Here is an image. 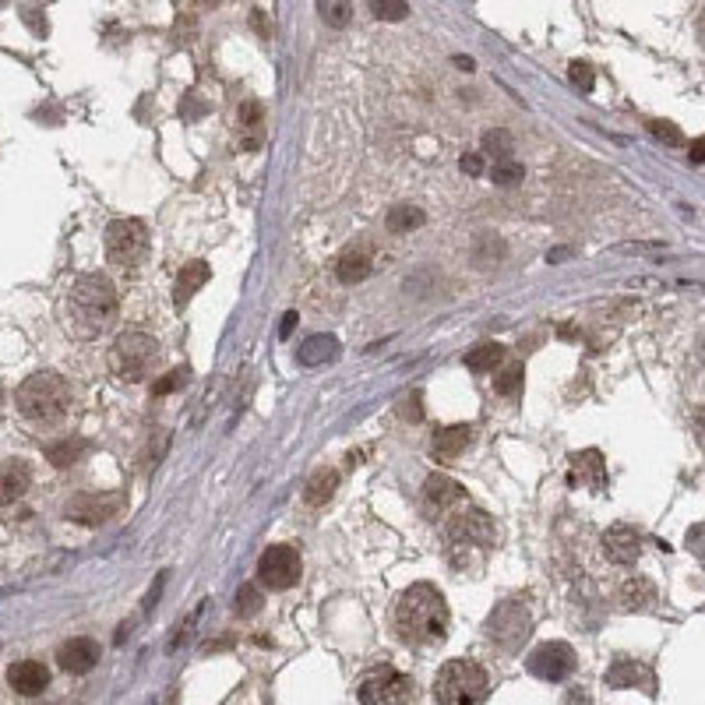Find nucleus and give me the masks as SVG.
<instances>
[{
	"label": "nucleus",
	"mask_w": 705,
	"mask_h": 705,
	"mask_svg": "<svg viewBox=\"0 0 705 705\" xmlns=\"http://www.w3.org/2000/svg\"><path fill=\"white\" fill-rule=\"evenodd\" d=\"M448 603L431 582H416L406 593L399 596V607H395V628H399L402 642L406 646H434V642H445L448 635Z\"/></svg>",
	"instance_id": "f257e3e1"
},
{
	"label": "nucleus",
	"mask_w": 705,
	"mask_h": 705,
	"mask_svg": "<svg viewBox=\"0 0 705 705\" xmlns=\"http://www.w3.org/2000/svg\"><path fill=\"white\" fill-rule=\"evenodd\" d=\"M117 311V290L103 272L78 275L75 286L67 290V328L78 339H99L117 321Z\"/></svg>",
	"instance_id": "f03ea898"
},
{
	"label": "nucleus",
	"mask_w": 705,
	"mask_h": 705,
	"mask_svg": "<svg viewBox=\"0 0 705 705\" xmlns=\"http://www.w3.org/2000/svg\"><path fill=\"white\" fill-rule=\"evenodd\" d=\"M71 409V385L57 371H39L18 385V413L32 423H57Z\"/></svg>",
	"instance_id": "7ed1b4c3"
},
{
	"label": "nucleus",
	"mask_w": 705,
	"mask_h": 705,
	"mask_svg": "<svg viewBox=\"0 0 705 705\" xmlns=\"http://www.w3.org/2000/svg\"><path fill=\"white\" fill-rule=\"evenodd\" d=\"M490 691V677L473 660H448L434 677L438 705H480Z\"/></svg>",
	"instance_id": "20e7f679"
},
{
	"label": "nucleus",
	"mask_w": 705,
	"mask_h": 705,
	"mask_svg": "<svg viewBox=\"0 0 705 705\" xmlns=\"http://www.w3.org/2000/svg\"><path fill=\"white\" fill-rule=\"evenodd\" d=\"M159 342L145 332H124L110 349V371L120 381H145L156 371Z\"/></svg>",
	"instance_id": "39448f33"
},
{
	"label": "nucleus",
	"mask_w": 705,
	"mask_h": 705,
	"mask_svg": "<svg viewBox=\"0 0 705 705\" xmlns=\"http://www.w3.org/2000/svg\"><path fill=\"white\" fill-rule=\"evenodd\" d=\"M357 695L360 705H416V681L395 667H374Z\"/></svg>",
	"instance_id": "423d86ee"
},
{
	"label": "nucleus",
	"mask_w": 705,
	"mask_h": 705,
	"mask_svg": "<svg viewBox=\"0 0 705 705\" xmlns=\"http://www.w3.org/2000/svg\"><path fill=\"white\" fill-rule=\"evenodd\" d=\"M149 254V230L141 219H117L106 226V258L120 268H134Z\"/></svg>",
	"instance_id": "0eeeda50"
},
{
	"label": "nucleus",
	"mask_w": 705,
	"mask_h": 705,
	"mask_svg": "<svg viewBox=\"0 0 705 705\" xmlns=\"http://www.w3.org/2000/svg\"><path fill=\"white\" fill-rule=\"evenodd\" d=\"M300 575H304V561H300V554L293 547H282L279 543V547H268L265 554H261V561H258L261 586L282 593V589L297 586Z\"/></svg>",
	"instance_id": "6e6552de"
},
{
	"label": "nucleus",
	"mask_w": 705,
	"mask_h": 705,
	"mask_svg": "<svg viewBox=\"0 0 705 705\" xmlns=\"http://www.w3.org/2000/svg\"><path fill=\"white\" fill-rule=\"evenodd\" d=\"M575 663H579V656H575V649L568 642H543V646H536L529 653L526 667L543 681H564L575 670Z\"/></svg>",
	"instance_id": "1a4fd4ad"
},
{
	"label": "nucleus",
	"mask_w": 705,
	"mask_h": 705,
	"mask_svg": "<svg viewBox=\"0 0 705 705\" xmlns=\"http://www.w3.org/2000/svg\"><path fill=\"white\" fill-rule=\"evenodd\" d=\"M529 610L526 607H519V603H505V607H498L494 614H490V624H487V631H490V639L498 642V646H505V649H519V642H522V635L529 631Z\"/></svg>",
	"instance_id": "9d476101"
},
{
	"label": "nucleus",
	"mask_w": 705,
	"mask_h": 705,
	"mask_svg": "<svg viewBox=\"0 0 705 705\" xmlns=\"http://www.w3.org/2000/svg\"><path fill=\"white\" fill-rule=\"evenodd\" d=\"M120 505H124L120 494H78V498L67 501L64 515L71 522H82V526H99V522L113 519Z\"/></svg>",
	"instance_id": "9b49d317"
},
{
	"label": "nucleus",
	"mask_w": 705,
	"mask_h": 705,
	"mask_svg": "<svg viewBox=\"0 0 705 705\" xmlns=\"http://www.w3.org/2000/svg\"><path fill=\"white\" fill-rule=\"evenodd\" d=\"M448 536L459 543V550L490 547L494 543V522L483 512H459L455 519H448Z\"/></svg>",
	"instance_id": "f8f14e48"
},
{
	"label": "nucleus",
	"mask_w": 705,
	"mask_h": 705,
	"mask_svg": "<svg viewBox=\"0 0 705 705\" xmlns=\"http://www.w3.org/2000/svg\"><path fill=\"white\" fill-rule=\"evenodd\" d=\"M99 656H103V649H99L96 639H67L64 646L57 649V663L60 670H67V674H89L92 667L99 663Z\"/></svg>",
	"instance_id": "ddd939ff"
},
{
	"label": "nucleus",
	"mask_w": 705,
	"mask_h": 705,
	"mask_svg": "<svg viewBox=\"0 0 705 705\" xmlns=\"http://www.w3.org/2000/svg\"><path fill=\"white\" fill-rule=\"evenodd\" d=\"M603 554L614 564H631L642 554V533L631 526H614L603 533Z\"/></svg>",
	"instance_id": "4468645a"
},
{
	"label": "nucleus",
	"mask_w": 705,
	"mask_h": 705,
	"mask_svg": "<svg viewBox=\"0 0 705 705\" xmlns=\"http://www.w3.org/2000/svg\"><path fill=\"white\" fill-rule=\"evenodd\" d=\"M8 684L25 698H36L50 688V670L43 667L39 660H22V663H11L8 670Z\"/></svg>",
	"instance_id": "2eb2a0df"
},
{
	"label": "nucleus",
	"mask_w": 705,
	"mask_h": 705,
	"mask_svg": "<svg viewBox=\"0 0 705 705\" xmlns=\"http://www.w3.org/2000/svg\"><path fill=\"white\" fill-rule=\"evenodd\" d=\"M29 483H32L29 462H22V459L0 462V508H4V505H15V501L22 498L25 490H29Z\"/></svg>",
	"instance_id": "dca6fc26"
},
{
	"label": "nucleus",
	"mask_w": 705,
	"mask_h": 705,
	"mask_svg": "<svg viewBox=\"0 0 705 705\" xmlns=\"http://www.w3.org/2000/svg\"><path fill=\"white\" fill-rule=\"evenodd\" d=\"M476 431L469 427V423H452V427H441L438 434H434L431 441V452L434 459H459L462 452H466L469 445H473Z\"/></svg>",
	"instance_id": "f3484780"
},
{
	"label": "nucleus",
	"mask_w": 705,
	"mask_h": 705,
	"mask_svg": "<svg viewBox=\"0 0 705 705\" xmlns=\"http://www.w3.org/2000/svg\"><path fill=\"white\" fill-rule=\"evenodd\" d=\"M240 138H244L247 152L261 149V141H265V106L258 99H247L240 106Z\"/></svg>",
	"instance_id": "a211bd4d"
},
{
	"label": "nucleus",
	"mask_w": 705,
	"mask_h": 705,
	"mask_svg": "<svg viewBox=\"0 0 705 705\" xmlns=\"http://www.w3.org/2000/svg\"><path fill=\"white\" fill-rule=\"evenodd\" d=\"M367 275H371V254H367V247H349V251L339 254V261H335V279L353 286V282H364Z\"/></svg>",
	"instance_id": "6ab92c4d"
},
{
	"label": "nucleus",
	"mask_w": 705,
	"mask_h": 705,
	"mask_svg": "<svg viewBox=\"0 0 705 705\" xmlns=\"http://www.w3.org/2000/svg\"><path fill=\"white\" fill-rule=\"evenodd\" d=\"M208 275H212V268H208L205 261H187V265L180 268L177 286H173V300H177V307H184L187 300H191L194 293H198L201 286H205Z\"/></svg>",
	"instance_id": "aec40b11"
},
{
	"label": "nucleus",
	"mask_w": 705,
	"mask_h": 705,
	"mask_svg": "<svg viewBox=\"0 0 705 705\" xmlns=\"http://www.w3.org/2000/svg\"><path fill=\"white\" fill-rule=\"evenodd\" d=\"M300 364L304 367H321L328 360L339 357V339L335 335H311V339L300 342Z\"/></svg>",
	"instance_id": "412c9836"
},
{
	"label": "nucleus",
	"mask_w": 705,
	"mask_h": 705,
	"mask_svg": "<svg viewBox=\"0 0 705 705\" xmlns=\"http://www.w3.org/2000/svg\"><path fill=\"white\" fill-rule=\"evenodd\" d=\"M423 494H427V501L431 505H438V508H448V505H455V501H462V483H455L452 476H445V473H434V476H427V483H423Z\"/></svg>",
	"instance_id": "4be33fe9"
},
{
	"label": "nucleus",
	"mask_w": 705,
	"mask_h": 705,
	"mask_svg": "<svg viewBox=\"0 0 705 705\" xmlns=\"http://www.w3.org/2000/svg\"><path fill=\"white\" fill-rule=\"evenodd\" d=\"M501 364H505V346H498V342H480V346L466 353V367L473 374L498 371Z\"/></svg>",
	"instance_id": "5701e85b"
},
{
	"label": "nucleus",
	"mask_w": 705,
	"mask_h": 705,
	"mask_svg": "<svg viewBox=\"0 0 705 705\" xmlns=\"http://www.w3.org/2000/svg\"><path fill=\"white\" fill-rule=\"evenodd\" d=\"M339 487V476H335V469H318V473L307 480V487H304V501L307 505H325L328 498H332V490Z\"/></svg>",
	"instance_id": "b1692460"
},
{
	"label": "nucleus",
	"mask_w": 705,
	"mask_h": 705,
	"mask_svg": "<svg viewBox=\"0 0 705 705\" xmlns=\"http://www.w3.org/2000/svg\"><path fill=\"white\" fill-rule=\"evenodd\" d=\"M82 452H85V441L67 438V441H60V445L46 448V459H50L57 469H67V466H75V459H82Z\"/></svg>",
	"instance_id": "393cba45"
},
{
	"label": "nucleus",
	"mask_w": 705,
	"mask_h": 705,
	"mask_svg": "<svg viewBox=\"0 0 705 705\" xmlns=\"http://www.w3.org/2000/svg\"><path fill=\"white\" fill-rule=\"evenodd\" d=\"M416 226H423V212L416 205H399L388 212V230L392 233H409Z\"/></svg>",
	"instance_id": "a878e982"
},
{
	"label": "nucleus",
	"mask_w": 705,
	"mask_h": 705,
	"mask_svg": "<svg viewBox=\"0 0 705 705\" xmlns=\"http://www.w3.org/2000/svg\"><path fill=\"white\" fill-rule=\"evenodd\" d=\"M490 177H494V184H501V187H515L522 177H526V170H522V163H515V159H501V163H494Z\"/></svg>",
	"instance_id": "bb28decb"
},
{
	"label": "nucleus",
	"mask_w": 705,
	"mask_h": 705,
	"mask_svg": "<svg viewBox=\"0 0 705 705\" xmlns=\"http://www.w3.org/2000/svg\"><path fill=\"white\" fill-rule=\"evenodd\" d=\"M522 378H526V367H522V364H508L505 371L498 374L494 388H498V395H519Z\"/></svg>",
	"instance_id": "cd10ccee"
},
{
	"label": "nucleus",
	"mask_w": 705,
	"mask_h": 705,
	"mask_svg": "<svg viewBox=\"0 0 705 705\" xmlns=\"http://www.w3.org/2000/svg\"><path fill=\"white\" fill-rule=\"evenodd\" d=\"M261 603H265V596H261V589L254 586V582H247V586H240V593H237V614H244V617L258 614Z\"/></svg>",
	"instance_id": "c85d7f7f"
},
{
	"label": "nucleus",
	"mask_w": 705,
	"mask_h": 705,
	"mask_svg": "<svg viewBox=\"0 0 705 705\" xmlns=\"http://www.w3.org/2000/svg\"><path fill=\"white\" fill-rule=\"evenodd\" d=\"M184 381H191V367H173L170 374H163V378L152 385V395H170L177 392V388H184Z\"/></svg>",
	"instance_id": "c756f323"
},
{
	"label": "nucleus",
	"mask_w": 705,
	"mask_h": 705,
	"mask_svg": "<svg viewBox=\"0 0 705 705\" xmlns=\"http://www.w3.org/2000/svg\"><path fill=\"white\" fill-rule=\"evenodd\" d=\"M572 82H575V89L593 92V85H596L593 64H586V60H572Z\"/></svg>",
	"instance_id": "7c9ffc66"
},
{
	"label": "nucleus",
	"mask_w": 705,
	"mask_h": 705,
	"mask_svg": "<svg viewBox=\"0 0 705 705\" xmlns=\"http://www.w3.org/2000/svg\"><path fill=\"white\" fill-rule=\"evenodd\" d=\"M483 145H487L490 152H498V163L501 159H512V138H508L505 131H494V134H487V141H483Z\"/></svg>",
	"instance_id": "2f4dec72"
},
{
	"label": "nucleus",
	"mask_w": 705,
	"mask_h": 705,
	"mask_svg": "<svg viewBox=\"0 0 705 705\" xmlns=\"http://www.w3.org/2000/svg\"><path fill=\"white\" fill-rule=\"evenodd\" d=\"M649 131H653L660 141H667V145H681V141H684V134L677 131L670 120H649Z\"/></svg>",
	"instance_id": "473e14b6"
},
{
	"label": "nucleus",
	"mask_w": 705,
	"mask_h": 705,
	"mask_svg": "<svg viewBox=\"0 0 705 705\" xmlns=\"http://www.w3.org/2000/svg\"><path fill=\"white\" fill-rule=\"evenodd\" d=\"M318 11L325 15V22L339 25V29L349 22V4H318Z\"/></svg>",
	"instance_id": "72a5a7b5"
},
{
	"label": "nucleus",
	"mask_w": 705,
	"mask_h": 705,
	"mask_svg": "<svg viewBox=\"0 0 705 705\" xmlns=\"http://www.w3.org/2000/svg\"><path fill=\"white\" fill-rule=\"evenodd\" d=\"M371 11L378 18H388V22H399V18L409 15V4H371Z\"/></svg>",
	"instance_id": "f704fd0d"
},
{
	"label": "nucleus",
	"mask_w": 705,
	"mask_h": 705,
	"mask_svg": "<svg viewBox=\"0 0 705 705\" xmlns=\"http://www.w3.org/2000/svg\"><path fill=\"white\" fill-rule=\"evenodd\" d=\"M402 416H406V420H413V423L423 420V395L420 392H413L406 402H402Z\"/></svg>",
	"instance_id": "c9c22d12"
},
{
	"label": "nucleus",
	"mask_w": 705,
	"mask_h": 705,
	"mask_svg": "<svg viewBox=\"0 0 705 705\" xmlns=\"http://www.w3.org/2000/svg\"><path fill=\"white\" fill-rule=\"evenodd\" d=\"M607 681H610V684H631V681H639V670L631 667V663H621L617 670H610Z\"/></svg>",
	"instance_id": "e433bc0d"
},
{
	"label": "nucleus",
	"mask_w": 705,
	"mask_h": 705,
	"mask_svg": "<svg viewBox=\"0 0 705 705\" xmlns=\"http://www.w3.org/2000/svg\"><path fill=\"white\" fill-rule=\"evenodd\" d=\"M462 173H469V177H480L483 173V159L480 156H462Z\"/></svg>",
	"instance_id": "4c0bfd02"
},
{
	"label": "nucleus",
	"mask_w": 705,
	"mask_h": 705,
	"mask_svg": "<svg viewBox=\"0 0 705 705\" xmlns=\"http://www.w3.org/2000/svg\"><path fill=\"white\" fill-rule=\"evenodd\" d=\"M293 328H297V311H290L286 318H282V325H279V335L282 339H290L293 335Z\"/></svg>",
	"instance_id": "58836bf2"
},
{
	"label": "nucleus",
	"mask_w": 705,
	"mask_h": 705,
	"mask_svg": "<svg viewBox=\"0 0 705 705\" xmlns=\"http://www.w3.org/2000/svg\"><path fill=\"white\" fill-rule=\"evenodd\" d=\"M702 152H705V138H695V145H691V159L702 163Z\"/></svg>",
	"instance_id": "ea45409f"
},
{
	"label": "nucleus",
	"mask_w": 705,
	"mask_h": 705,
	"mask_svg": "<svg viewBox=\"0 0 705 705\" xmlns=\"http://www.w3.org/2000/svg\"><path fill=\"white\" fill-rule=\"evenodd\" d=\"M0 406H4V385H0Z\"/></svg>",
	"instance_id": "a19ab883"
}]
</instances>
